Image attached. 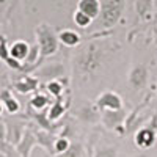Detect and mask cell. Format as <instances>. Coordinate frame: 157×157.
Instances as JSON below:
<instances>
[{"label": "cell", "instance_id": "15", "mask_svg": "<svg viewBox=\"0 0 157 157\" xmlns=\"http://www.w3.org/2000/svg\"><path fill=\"white\" fill-rule=\"evenodd\" d=\"M30 47L32 44H29L25 39H16L13 44H10V57L24 64V61L29 57Z\"/></svg>", "mask_w": 157, "mask_h": 157}, {"label": "cell", "instance_id": "2", "mask_svg": "<svg viewBox=\"0 0 157 157\" xmlns=\"http://www.w3.org/2000/svg\"><path fill=\"white\" fill-rule=\"evenodd\" d=\"M35 38H36L35 44L39 49V61L43 64L46 58L54 57L58 52V47H60L58 32L52 27L50 24L41 22L39 25H36V29H35ZM41 64H39V66H41Z\"/></svg>", "mask_w": 157, "mask_h": 157}, {"label": "cell", "instance_id": "14", "mask_svg": "<svg viewBox=\"0 0 157 157\" xmlns=\"http://www.w3.org/2000/svg\"><path fill=\"white\" fill-rule=\"evenodd\" d=\"M35 137H36V143L38 146H41L50 157H54L55 152H54V145H55V140H57V134H52V132H47V130H43L36 127L35 130Z\"/></svg>", "mask_w": 157, "mask_h": 157}, {"label": "cell", "instance_id": "8", "mask_svg": "<svg viewBox=\"0 0 157 157\" xmlns=\"http://www.w3.org/2000/svg\"><path fill=\"white\" fill-rule=\"evenodd\" d=\"M96 107L99 109V112H107V110H121L124 109V101L123 98L113 90H107L96 98L94 101Z\"/></svg>", "mask_w": 157, "mask_h": 157}, {"label": "cell", "instance_id": "27", "mask_svg": "<svg viewBox=\"0 0 157 157\" xmlns=\"http://www.w3.org/2000/svg\"><path fill=\"white\" fill-rule=\"evenodd\" d=\"M10 58V44L8 39L3 33H0V61L6 63V60Z\"/></svg>", "mask_w": 157, "mask_h": 157}, {"label": "cell", "instance_id": "19", "mask_svg": "<svg viewBox=\"0 0 157 157\" xmlns=\"http://www.w3.org/2000/svg\"><path fill=\"white\" fill-rule=\"evenodd\" d=\"M58 43L66 46V47H77L82 43V36L78 35L75 30L71 29H63L58 32Z\"/></svg>", "mask_w": 157, "mask_h": 157}, {"label": "cell", "instance_id": "25", "mask_svg": "<svg viewBox=\"0 0 157 157\" xmlns=\"http://www.w3.org/2000/svg\"><path fill=\"white\" fill-rule=\"evenodd\" d=\"M72 21H74V24L77 25V27H80V29H88L90 25H91V21L86 14H83V13H80L78 10H75L74 11V14H72Z\"/></svg>", "mask_w": 157, "mask_h": 157}, {"label": "cell", "instance_id": "16", "mask_svg": "<svg viewBox=\"0 0 157 157\" xmlns=\"http://www.w3.org/2000/svg\"><path fill=\"white\" fill-rule=\"evenodd\" d=\"M21 3V0H0V27L6 25Z\"/></svg>", "mask_w": 157, "mask_h": 157}, {"label": "cell", "instance_id": "22", "mask_svg": "<svg viewBox=\"0 0 157 157\" xmlns=\"http://www.w3.org/2000/svg\"><path fill=\"white\" fill-rule=\"evenodd\" d=\"M83 155H86V148H85V145H82L80 141H71L69 148L64 151L63 154L55 155V157H83Z\"/></svg>", "mask_w": 157, "mask_h": 157}, {"label": "cell", "instance_id": "23", "mask_svg": "<svg viewBox=\"0 0 157 157\" xmlns=\"http://www.w3.org/2000/svg\"><path fill=\"white\" fill-rule=\"evenodd\" d=\"M152 3H154V0H135V10L141 21H145L151 16Z\"/></svg>", "mask_w": 157, "mask_h": 157}, {"label": "cell", "instance_id": "32", "mask_svg": "<svg viewBox=\"0 0 157 157\" xmlns=\"http://www.w3.org/2000/svg\"><path fill=\"white\" fill-rule=\"evenodd\" d=\"M155 41H157V38H155Z\"/></svg>", "mask_w": 157, "mask_h": 157}, {"label": "cell", "instance_id": "4", "mask_svg": "<svg viewBox=\"0 0 157 157\" xmlns=\"http://www.w3.org/2000/svg\"><path fill=\"white\" fill-rule=\"evenodd\" d=\"M126 118H127L126 109L101 112V123H102V126L105 129H109V130H113V132H116L118 135H121V137L126 135V130H124Z\"/></svg>", "mask_w": 157, "mask_h": 157}, {"label": "cell", "instance_id": "5", "mask_svg": "<svg viewBox=\"0 0 157 157\" xmlns=\"http://www.w3.org/2000/svg\"><path fill=\"white\" fill-rule=\"evenodd\" d=\"M32 75L36 77L39 82L44 80L47 83V82H52V80H58L61 77H66V68H64L63 63H58V61L43 63L41 66H38L32 72Z\"/></svg>", "mask_w": 157, "mask_h": 157}, {"label": "cell", "instance_id": "18", "mask_svg": "<svg viewBox=\"0 0 157 157\" xmlns=\"http://www.w3.org/2000/svg\"><path fill=\"white\" fill-rule=\"evenodd\" d=\"M0 102L3 104V109L8 115H17L21 112V104L10 90H3L0 93Z\"/></svg>", "mask_w": 157, "mask_h": 157}, {"label": "cell", "instance_id": "1", "mask_svg": "<svg viewBox=\"0 0 157 157\" xmlns=\"http://www.w3.org/2000/svg\"><path fill=\"white\" fill-rule=\"evenodd\" d=\"M102 61H104V50L98 44L91 43L86 47H83L75 57L74 71L82 80H90L101 68Z\"/></svg>", "mask_w": 157, "mask_h": 157}, {"label": "cell", "instance_id": "24", "mask_svg": "<svg viewBox=\"0 0 157 157\" xmlns=\"http://www.w3.org/2000/svg\"><path fill=\"white\" fill-rule=\"evenodd\" d=\"M94 157H118V149L115 146H98L93 148Z\"/></svg>", "mask_w": 157, "mask_h": 157}, {"label": "cell", "instance_id": "17", "mask_svg": "<svg viewBox=\"0 0 157 157\" xmlns=\"http://www.w3.org/2000/svg\"><path fill=\"white\" fill-rule=\"evenodd\" d=\"M77 10L86 14L91 21H94L101 14V0H78Z\"/></svg>", "mask_w": 157, "mask_h": 157}, {"label": "cell", "instance_id": "10", "mask_svg": "<svg viewBox=\"0 0 157 157\" xmlns=\"http://www.w3.org/2000/svg\"><path fill=\"white\" fill-rule=\"evenodd\" d=\"M74 116L78 121L86 123V124L101 123V112L94 102H83L80 107L74 110Z\"/></svg>", "mask_w": 157, "mask_h": 157}, {"label": "cell", "instance_id": "11", "mask_svg": "<svg viewBox=\"0 0 157 157\" xmlns=\"http://www.w3.org/2000/svg\"><path fill=\"white\" fill-rule=\"evenodd\" d=\"M13 88L21 94H29V93H33V91H38L39 80L36 77L30 75V74H21V75L14 77V80H13Z\"/></svg>", "mask_w": 157, "mask_h": 157}, {"label": "cell", "instance_id": "7", "mask_svg": "<svg viewBox=\"0 0 157 157\" xmlns=\"http://www.w3.org/2000/svg\"><path fill=\"white\" fill-rule=\"evenodd\" d=\"M149 82V69L145 63H137L130 68L127 74V83L132 86L134 90H145Z\"/></svg>", "mask_w": 157, "mask_h": 157}, {"label": "cell", "instance_id": "31", "mask_svg": "<svg viewBox=\"0 0 157 157\" xmlns=\"http://www.w3.org/2000/svg\"><path fill=\"white\" fill-rule=\"evenodd\" d=\"M134 157H149L146 152H141V154H137V155H134Z\"/></svg>", "mask_w": 157, "mask_h": 157}, {"label": "cell", "instance_id": "28", "mask_svg": "<svg viewBox=\"0 0 157 157\" xmlns=\"http://www.w3.org/2000/svg\"><path fill=\"white\" fill-rule=\"evenodd\" d=\"M0 141H6V123L3 118H0Z\"/></svg>", "mask_w": 157, "mask_h": 157}, {"label": "cell", "instance_id": "29", "mask_svg": "<svg viewBox=\"0 0 157 157\" xmlns=\"http://www.w3.org/2000/svg\"><path fill=\"white\" fill-rule=\"evenodd\" d=\"M85 157H94V154H93V145H88V148H86V155Z\"/></svg>", "mask_w": 157, "mask_h": 157}, {"label": "cell", "instance_id": "9", "mask_svg": "<svg viewBox=\"0 0 157 157\" xmlns=\"http://www.w3.org/2000/svg\"><path fill=\"white\" fill-rule=\"evenodd\" d=\"M72 99V94H71V91L66 90L64 91V94L57 98L54 102L49 105V110H47V118H49V121L52 123H57L58 120H61V118L64 116V113L68 112L69 109V102Z\"/></svg>", "mask_w": 157, "mask_h": 157}, {"label": "cell", "instance_id": "26", "mask_svg": "<svg viewBox=\"0 0 157 157\" xmlns=\"http://www.w3.org/2000/svg\"><path fill=\"white\" fill-rule=\"evenodd\" d=\"M69 145H71V140H69V138L58 135V137H57V140H55V145H54V152H55V155L63 154L64 151H66V149L69 148ZM55 155H54V157H55Z\"/></svg>", "mask_w": 157, "mask_h": 157}, {"label": "cell", "instance_id": "6", "mask_svg": "<svg viewBox=\"0 0 157 157\" xmlns=\"http://www.w3.org/2000/svg\"><path fill=\"white\" fill-rule=\"evenodd\" d=\"M6 143H10L11 146H16L21 141L24 132L27 130V123L24 118L16 116V115H10L6 120Z\"/></svg>", "mask_w": 157, "mask_h": 157}, {"label": "cell", "instance_id": "13", "mask_svg": "<svg viewBox=\"0 0 157 157\" xmlns=\"http://www.w3.org/2000/svg\"><path fill=\"white\" fill-rule=\"evenodd\" d=\"M35 146H38L35 132H33V129H27V130L24 132L21 141L17 143L14 148H16L19 157H30V155H32V151H33Z\"/></svg>", "mask_w": 157, "mask_h": 157}, {"label": "cell", "instance_id": "12", "mask_svg": "<svg viewBox=\"0 0 157 157\" xmlns=\"http://www.w3.org/2000/svg\"><path fill=\"white\" fill-rule=\"evenodd\" d=\"M134 141H135V145L140 148V149H149L155 145V141H157V132L155 130H152L149 126H143L140 127L135 135H134Z\"/></svg>", "mask_w": 157, "mask_h": 157}, {"label": "cell", "instance_id": "21", "mask_svg": "<svg viewBox=\"0 0 157 157\" xmlns=\"http://www.w3.org/2000/svg\"><path fill=\"white\" fill-rule=\"evenodd\" d=\"M50 104H52V102L47 99L46 94H43V93H35L33 98L29 101V107L33 109V112H36V113H41V112H44L46 109H49Z\"/></svg>", "mask_w": 157, "mask_h": 157}, {"label": "cell", "instance_id": "3", "mask_svg": "<svg viewBox=\"0 0 157 157\" xmlns=\"http://www.w3.org/2000/svg\"><path fill=\"white\" fill-rule=\"evenodd\" d=\"M124 11V0H101L99 22L102 29H113Z\"/></svg>", "mask_w": 157, "mask_h": 157}, {"label": "cell", "instance_id": "20", "mask_svg": "<svg viewBox=\"0 0 157 157\" xmlns=\"http://www.w3.org/2000/svg\"><path fill=\"white\" fill-rule=\"evenodd\" d=\"M69 86V78L68 77H61L58 78V80H52V82H47L46 83V90H47V93L52 94L55 99L63 96L64 94V91L68 90Z\"/></svg>", "mask_w": 157, "mask_h": 157}, {"label": "cell", "instance_id": "30", "mask_svg": "<svg viewBox=\"0 0 157 157\" xmlns=\"http://www.w3.org/2000/svg\"><path fill=\"white\" fill-rule=\"evenodd\" d=\"M3 112H5V109H3V104L0 102V118H2V115H3Z\"/></svg>", "mask_w": 157, "mask_h": 157}]
</instances>
